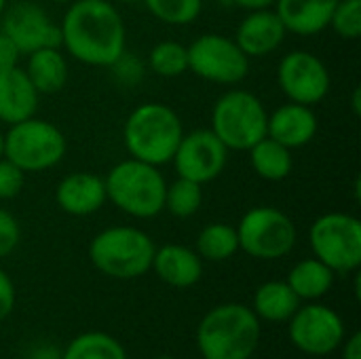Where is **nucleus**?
Segmentation results:
<instances>
[{"label":"nucleus","instance_id":"nucleus-32","mask_svg":"<svg viewBox=\"0 0 361 359\" xmlns=\"http://www.w3.org/2000/svg\"><path fill=\"white\" fill-rule=\"evenodd\" d=\"M21 239V229L15 216L6 209L0 207V258L8 256L15 252Z\"/></svg>","mask_w":361,"mask_h":359},{"label":"nucleus","instance_id":"nucleus-26","mask_svg":"<svg viewBox=\"0 0 361 359\" xmlns=\"http://www.w3.org/2000/svg\"><path fill=\"white\" fill-rule=\"evenodd\" d=\"M61 359H129L123 345L104 332L78 334L63 351Z\"/></svg>","mask_w":361,"mask_h":359},{"label":"nucleus","instance_id":"nucleus-35","mask_svg":"<svg viewBox=\"0 0 361 359\" xmlns=\"http://www.w3.org/2000/svg\"><path fill=\"white\" fill-rule=\"evenodd\" d=\"M21 57L23 55L17 49V44L4 32H0V72L2 70H8V68H17Z\"/></svg>","mask_w":361,"mask_h":359},{"label":"nucleus","instance_id":"nucleus-17","mask_svg":"<svg viewBox=\"0 0 361 359\" xmlns=\"http://www.w3.org/2000/svg\"><path fill=\"white\" fill-rule=\"evenodd\" d=\"M55 201L61 212L82 218L99 212L106 197V184L104 178L89 174V171H74L61 178V182L55 188Z\"/></svg>","mask_w":361,"mask_h":359},{"label":"nucleus","instance_id":"nucleus-15","mask_svg":"<svg viewBox=\"0 0 361 359\" xmlns=\"http://www.w3.org/2000/svg\"><path fill=\"white\" fill-rule=\"evenodd\" d=\"M288 36V30L275 8L247 11L243 21L237 25L235 42L237 47L252 57H267L275 53Z\"/></svg>","mask_w":361,"mask_h":359},{"label":"nucleus","instance_id":"nucleus-7","mask_svg":"<svg viewBox=\"0 0 361 359\" xmlns=\"http://www.w3.org/2000/svg\"><path fill=\"white\" fill-rule=\"evenodd\" d=\"M269 112L260 97L245 89H231L212 110V131L228 150H250L267 135Z\"/></svg>","mask_w":361,"mask_h":359},{"label":"nucleus","instance_id":"nucleus-23","mask_svg":"<svg viewBox=\"0 0 361 359\" xmlns=\"http://www.w3.org/2000/svg\"><path fill=\"white\" fill-rule=\"evenodd\" d=\"M298 307H300V298L286 281H267L256 290L252 311L256 313L258 320L281 324L288 322Z\"/></svg>","mask_w":361,"mask_h":359},{"label":"nucleus","instance_id":"nucleus-6","mask_svg":"<svg viewBox=\"0 0 361 359\" xmlns=\"http://www.w3.org/2000/svg\"><path fill=\"white\" fill-rule=\"evenodd\" d=\"M68 144L61 129L36 114L8 125L4 133V159L15 163L23 174L47 171L61 163Z\"/></svg>","mask_w":361,"mask_h":359},{"label":"nucleus","instance_id":"nucleus-13","mask_svg":"<svg viewBox=\"0 0 361 359\" xmlns=\"http://www.w3.org/2000/svg\"><path fill=\"white\" fill-rule=\"evenodd\" d=\"M228 152L231 150L216 138L212 129H195L182 135L171 163L178 171V178L207 184L224 171Z\"/></svg>","mask_w":361,"mask_h":359},{"label":"nucleus","instance_id":"nucleus-16","mask_svg":"<svg viewBox=\"0 0 361 359\" xmlns=\"http://www.w3.org/2000/svg\"><path fill=\"white\" fill-rule=\"evenodd\" d=\"M317 127L319 123L313 108L296 102L279 106L267 118V135L290 150L311 144L317 133Z\"/></svg>","mask_w":361,"mask_h":359},{"label":"nucleus","instance_id":"nucleus-24","mask_svg":"<svg viewBox=\"0 0 361 359\" xmlns=\"http://www.w3.org/2000/svg\"><path fill=\"white\" fill-rule=\"evenodd\" d=\"M334 275L336 273L328 269L322 260L305 258L290 269L286 284L294 290V294L300 300H317L332 290Z\"/></svg>","mask_w":361,"mask_h":359},{"label":"nucleus","instance_id":"nucleus-22","mask_svg":"<svg viewBox=\"0 0 361 359\" xmlns=\"http://www.w3.org/2000/svg\"><path fill=\"white\" fill-rule=\"evenodd\" d=\"M250 165L254 174L267 182H281L294 169V154L283 144L264 135L250 150Z\"/></svg>","mask_w":361,"mask_h":359},{"label":"nucleus","instance_id":"nucleus-42","mask_svg":"<svg viewBox=\"0 0 361 359\" xmlns=\"http://www.w3.org/2000/svg\"><path fill=\"white\" fill-rule=\"evenodd\" d=\"M114 2H123V4H133V2H140V0H114Z\"/></svg>","mask_w":361,"mask_h":359},{"label":"nucleus","instance_id":"nucleus-31","mask_svg":"<svg viewBox=\"0 0 361 359\" xmlns=\"http://www.w3.org/2000/svg\"><path fill=\"white\" fill-rule=\"evenodd\" d=\"M25 184V174L11 163L8 159H0V201H11L15 199Z\"/></svg>","mask_w":361,"mask_h":359},{"label":"nucleus","instance_id":"nucleus-40","mask_svg":"<svg viewBox=\"0 0 361 359\" xmlns=\"http://www.w3.org/2000/svg\"><path fill=\"white\" fill-rule=\"evenodd\" d=\"M4 157V133L0 131V159Z\"/></svg>","mask_w":361,"mask_h":359},{"label":"nucleus","instance_id":"nucleus-39","mask_svg":"<svg viewBox=\"0 0 361 359\" xmlns=\"http://www.w3.org/2000/svg\"><path fill=\"white\" fill-rule=\"evenodd\" d=\"M351 106H353V112L360 116L361 114V91H360V87L353 91V99H351Z\"/></svg>","mask_w":361,"mask_h":359},{"label":"nucleus","instance_id":"nucleus-27","mask_svg":"<svg viewBox=\"0 0 361 359\" xmlns=\"http://www.w3.org/2000/svg\"><path fill=\"white\" fill-rule=\"evenodd\" d=\"M148 68L163 78L182 76L188 72V49L176 40L157 42L148 53Z\"/></svg>","mask_w":361,"mask_h":359},{"label":"nucleus","instance_id":"nucleus-37","mask_svg":"<svg viewBox=\"0 0 361 359\" xmlns=\"http://www.w3.org/2000/svg\"><path fill=\"white\" fill-rule=\"evenodd\" d=\"M231 2L245 11H258V8H273L277 0H231Z\"/></svg>","mask_w":361,"mask_h":359},{"label":"nucleus","instance_id":"nucleus-28","mask_svg":"<svg viewBox=\"0 0 361 359\" xmlns=\"http://www.w3.org/2000/svg\"><path fill=\"white\" fill-rule=\"evenodd\" d=\"M203 205V184L178 178L165 188V209L176 218H190Z\"/></svg>","mask_w":361,"mask_h":359},{"label":"nucleus","instance_id":"nucleus-18","mask_svg":"<svg viewBox=\"0 0 361 359\" xmlns=\"http://www.w3.org/2000/svg\"><path fill=\"white\" fill-rule=\"evenodd\" d=\"M150 269L159 275L163 284L184 290V288H192L195 284H199L203 275V258L186 245L167 243L154 250Z\"/></svg>","mask_w":361,"mask_h":359},{"label":"nucleus","instance_id":"nucleus-25","mask_svg":"<svg viewBox=\"0 0 361 359\" xmlns=\"http://www.w3.org/2000/svg\"><path fill=\"white\" fill-rule=\"evenodd\" d=\"M239 252L237 229L224 222H212L203 226L197 237V254L209 262H222Z\"/></svg>","mask_w":361,"mask_h":359},{"label":"nucleus","instance_id":"nucleus-2","mask_svg":"<svg viewBox=\"0 0 361 359\" xmlns=\"http://www.w3.org/2000/svg\"><path fill=\"white\" fill-rule=\"evenodd\" d=\"M260 343V320L250 307L226 303L203 315L197 345L203 359H250Z\"/></svg>","mask_w":361,"mask_h":359},{"label":"nucleus","instance_id":"nucleus-36","mask_svg":"<svg viewBox=\"0 0 361 359\" xmlns=\"http://www.w3.org/2000/svg\"><path fill=\"white\" fill-rule=\"evenodd\" d=\"M343 359H361V332H353L351 339L345 343Z\"/></svg>","mask_w":361,"mask_h":359},{"label":"nucleus","instance_id":"nucleus-43","mask_svg":"<svg viewBox=\"0 0 361 359\" xmlns=\"http://www.w3.org/2000/svg\"><path fill=\"white\" fill-rule=\"evenodd\" d=\"M49 2H57V4H70L72 0H49Z\"/></svg>","mask_w":361,"mask_h":359},{"label":"nucleus","instance_id":"nucleus-21","mask_svg":"<svg viewBox=\"0 0 361 359\" xmlns=\"http://www.w3.org/2000/svg\"><path fill=\"white\" fill-rule=\"evenodd\" d=\"M23 72L40 95L59 93L68 83V61L59 47H44L30 53Z\"/></svg>","mask_w":361,"mask_h":359},{"label":"nucleus","instance_id":"nucleus-30","mask_svg":"<svg viewBox=\"0 0 361 359\" xmlns=\"http://www.w3.org/2000/svg\"><path fill=\"white\" fill-rule=\"evenodd\" d=\"M328 28L345 40H357L361 36V0H338Z\"/></svg>","mask_w":361,"mask_h":359},{"label":"nucleus","instance_id":"nucleus-12","mask_svg":"<svg viewBox=\"0 0 361 359\" xmlns=\"http://www.w3.org/2000/svg\"><path fill=\"white\" fill-rule=\"evenodd\" d=\"M277 83L288 102L315 106L330 93L328 66L309 51H290L281 57L277 68Z\"/></svg>","mask_w":361,"mask_h":359},{"label":"nucleus","instance_id":"nucleus-9","mask_svg":"<svg viewBox=\"0 0 361 359\" xmlns=\"http://www.w3.org/2000/svg\"><path fill=\"white\" fill-rule=\"evenodd\" d=\"M239 250L256 260H279L288 256L298 239L292 218L271 205H258L239 220Z\"/></svg>","mask_w":361,"mask_h":359},{"label":"nucleus","instance_id":"nucleus-41","mask_svg":"<svg viewBox=\"0 0 361 359\" xmlns=\"http://www.w3.org/2000/svg\"><path fill=\"white\" fill-rule=\"evenodd\" d=\"M6 6H8V0H0V17H2V13H4Z\"/></svg>","mask_w":361,"mask_h":359},{"label":"nucleus","instance_id":"nucleus-3","mask_svg":"<svg viewBox=\"0 0 361 359\" xmlns=\"http://www.w3.org/2000/svg\"><path fill=\"white\" fill-rule=\"evenodd\" d=\"M184 135L178 112L159 102H146L131 110L123 127L125 148L131 159L161 167L171 163Z\"/></svg>","mask_w":361,"mask_h":359},{"label":"nucleus","instance_id":"nucleus-33","mask_svg":"<svg viewBox=\"0 0 361 359\" xmlns=\"http://www.w3.org/2000/svg\"><path fill=\"white\" fill-rule=\"evenodd\" d=\"M110 68H114V76L123 83V85H135L142 76H144V66L140 63V59L131 53H123Z\"/></svg>","mask_w":361,"mask_h":359},{"label":"nucleus","instance_id":"nucleus-5","mask_svg":"<svg viewBox=\"0 0 361 359\" xmlns=\"http://www.w3.org/2000/svg\"><path fill=\"white\" fill-rule=\"evenodd\" d=\"M154 241L135 226H110L89 245L91 264L112 279H135L150 271Z\"/></svg>","mask_w":361,"mask_h":359},{"label":"nucleus","instance_id":"nucleus-11","mask_svg":"<svg viewBox=\"0 0 361 359\" xmlns=\"http://www.w3.org/2000/svg\"><path fill=\"white\" fill-rule=\"evenodd\" d=\"M288 322L290 341L305 355L326 358L345 341V324L341 315L326 305L311 303L307 307H298Z\"/></svg>","mask_w":361,"mask_h":359},{"label":"nucleus","instance_id":"nucleus-1","mask_svg":"<svg viewBox=\"0 0 361 359\" xmlns=\"http://www.w3.org/2000/svg\"><path fill=\"white\" fill-rule=\"evenodd\" d=\"M61 47L80 63L110 68L127 51V28L108 0L70 2L61 23Z\"/></svg>","mask_w":361,"mask_h":359},{"label":"nucleus","instance_id":"nucleus-20","mask_svg":"<svg viewBox=\"0 0 361 359\" xmlns=\"http://www.w3.org/2000/svg\"><path fill=\"white\" fill-rule=\"evenodd\" d=\"M338 0H277L275 11L288 34L315 36L330 23V15Z\"/></svg>","mask_w":361,"mask_h":359},{"label":"nucleus","instance_id":"nucleus-10","mask_svg":"<svg viewBox=\"0 0 361 359\" xmlns=\"http://www.w3.org/2000/svg\"><path fill=\"white\" fill-rule=\"evenodd\" d=\"M186 49L188 70L207 83L239 85L250 72V57L222 34H201Z\"/></svg>","mask_w":361,"mask_h":359},{"label":"nucleus","instance_id":"nucleus-4","mask_svg":"<svg viewBox=\"0 0 361 359\" xmlns=\"http://www.w3.org/2000/svg\"><path fill=\"white\" fill-rule=\"evenodd\" d=\"M104 184L108 201L131 218L148 220L165 209L167 182L150 163L129 157L108 171Z\"/></svg>","mask_w":361,"mask_h":359},{"label":"nucleus","instance_id":"nucleus-44","mask_svg":"<svg viewBox=\"0 0 361 359\" xmlns=\"http://www.w3.org/2000/svg\"><path fill=\"white\" fill-rule=\"evenodd\" d=\"M159 359H173V358H169V355H161Z\"/></svg>","mask_w":361,"mask_h":359},{"label":"nucleus","instance_id":"nucleus-8","mask_svg":"<svg viewBox=\"0 0 361 359\" xmlns=\"http://www.w3.org/2000/svg\"><path fill=\"white\" fill-rule=\"evenodd\" d=\"M309 241L317 260L334 273H355L361 264V222L345 212L319 216L309 231Z\"/></svg>","mask_w":361,"mask_h":359},{"label":"nucleus","instance_id":"nucleus-29","mask_svg":"<svg viewBox=\"0 0 361 359\" xmlns=\"http://www.w3.org/2000/svg\"><path fill=\"white\" fill-rule=\"evenodd\" d=\"M150 15L167 25H190L203 11V0H142Z\"/></svg>","mask_w":361,"mask_h":359},{"label":"nucleus","instance_id":"nucleus-14","mask_svg":"<svg viewBox=\"0 0 361 359\" xmlns=\"http://www.w3.org/2000/svg\"><path fill=\"white\" fill-rule=\"evenodd\" d=\"M0 32L17 44L21 55H30L44 47H61L59 25L42 6L30 0H21L4 8L0 17Z\"/></svg>","mask_w":361,"mask_h":359},{"label":"nucleus","instance_id":"nucleus-38","mask_svg":"<svg viewBox=\"0 0 361 359\" xmlns=\"http://www.w3.org/2000/svg\"><path fill=\"white\" fill-rule=\"evenodd\" d=\"M30 359H61V351H57L53 345H40L34 349Z\"/></svg>","mask_w":361,"mask_h":359},{"label":"nucleus","instance_id":"nucleus-19","mask_svg":"<svg viewBox=\"0 0 361 359\" xmlns=\"http://www.w3.org/2000/svg\"><path fill=\"white\" fill-rule=\"evenodd\" d=\"M40 93L34 89L23 68H8L0 72V121L15 125L36 114Z\"/></svg>","mask_w":361,"mask_h":359},{"label":"nucleus","instance_id":"nucleus-34","mask_svg":"<svg viewBox=\"0 0 361 359\" xmlns=\"http://www.w3.org/2000/svg\"><path fill=\"white\" fill-rule=\"evenodd\" d=\"M15 309V286L11 277L0 269V322H4Z\"/></svg>","mask_w":361,"mask_h":359}]
</instances>
